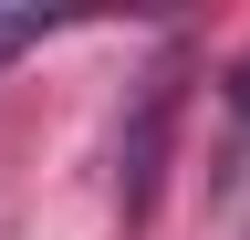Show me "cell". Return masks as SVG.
<instances>
[{
	"instance_id": "6da1fadb",
	"label": "cell",
	"mask_w": 250,
	"mask_h": 240,
	"mask_svg": "<svg viewBox=\"0 0 250 240\" xmlns=\"http://www.w3.org/2000/svg\"><path fill=\"white\" fill-rule=\"evenodd\" d=\"M21 42H42V11H0V52H21Z\"/></svg>"
},
{
	"instance_id": "7a4b0ae2",
	"label": "cell",
	"mask_w": 250,
	"mask_h": 240,
	"mask_svg": "<svg viewBox=\"0 0 250 240\" xmlns=\"http://www.w3.org/2000/svg\"><path fill=\"white\" fill-rule=\"evenodd\" d=\"M229 105H240V115H250V73H240V84H229Z\"/></svg>"
}]
</instances>
